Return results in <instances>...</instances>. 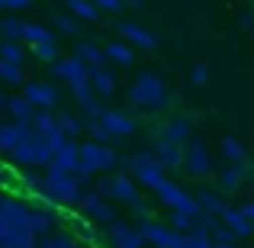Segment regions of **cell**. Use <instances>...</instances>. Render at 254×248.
Segmentation results:
<instances>
[{"label":"cell","instance_id":"obj_10","mask_svg":"<svg viewBox=\"0 0 254 248\" xmlns=\"http://www.w3.org/2000/svg\"><path fill=\"white\" fill-rule=\"evenodd\" d=\"M0 75H3V78H10V81H16V78H19V71L13 68L10 62H0Z\"/></svg>","mask_w":254,"mask_h":248},{"label":"cell","instance_id":"obj_4","mask_svg":"<svg viewBox=\"0 0 254 248\" xmlns=\"http://www.w3.org/2000/svg\"><path fill=\"white\" fill-rule=\"evenodd\" d=\"M23 36L29 39V42H45V39H49V32H45L42 26H32L29 23V26H23Z\"/></svg>","mask_w":254,"mask_h":248},{"label":"cell","instance_id":"obj_12","mask_svg":"<svg viewBox=\"0 0 254 248\" xmlns=\"http://www.w3.org/2000/svg\"><path fill=\"white\" fill-rule=\"evenodd\" d=\"M29 6V0H3V10H23Z\"/></svg>","mask_w":254,"mask_h":248},{"label":"cell","instance_id":"obj_11","mask_svg":"<svg viewBox=\"0 0 254 248\" xmlns=\"http://www.w3.org/2000/svg\"><path fill=\"white\" fill-rule=\"evenodd\" d=\"M106 123H110L113 126V129H129V119H123V116H106Z\"/></svg>","mask_w":254,"mask_h":248},{"label":"cell","instance_id":"obj_6","mask_svg":"<svg viewBox=\"0 0 254 248\" xmlns=\"http://www.w3.org/2000/svg\"><path fill=\"white\" fill-rule=\"evenodd\" d=\"M93 6L100 10H110V13H123V0H90Z\"/></svg>","mask_w":254,"mask_h":248},{"label":"cell","instance_id":"obj_9","mask_svg":"<svg viewBox=\"0 0 254 248\" xmlns=\"http://www.w3.org/2000/svg\"><path fill=\"white\" fill-rule=\"evenodd\" d=\"M36 52H39L42 58H55V45H52L49 39H45V42H36Z\"/></svg>","mask_w":254,"mask_h":248},{"label":"cell","instance_id":"obj_3","mask_svg":"<svg viewBox=\"0 0 254 248\" xmlns=\"http://www.w3.org/2000/svg\"><path fill=\"white\" fill-rule=\"evenodd\" d=\"M29 97L39 100V103H52V100H55V93H52L49 87H42V84H32L29 87Z\"/></svg>","mask_w":254,"mask_h":248},{"label":"cell","instance_id":"obj_7","mask_svg":"<svg viewBox=\"0 0 254 248\" xmlns=\"http://www.w3.org/2000/svg\"><path fill=\"white\" fill-rule=\"evenodd\" d=\"M0 32H6V36H10V39H19V32H23V26H19L16 19H6V23L0 26Z\"/></svg>","mask_w":254,"mask_h":248},{"label":"cell","instance_id":"obj_1","mask_svg":"<svg viewBox=\"0 0 254 248\" xmlns=\"http://www.w3.org/2000/svg\"><path fill=\"white\" fill-rule=\"evenodd\" d=\"M119 32H123L126 39H132V42H138V45H148V49L155 45V36H148L145 29H138V26H132V23H123V26H119Z\"/></svg>","mask_w":254,"mask_h":248},{"label":"cell","instance_id":"obj_13","mask_svg":"<svg viewBox=\"0 0 254 248\" xmlns=\"http://www.w3.org/2000/svg\"><path fill=\"white\" fill-rule=\"evenodd\" d=\"M3 58H19V49H16V45H10V42H6V45H3Z\"/></svg>","mask_w":254,"mask_h":248},{"label":"cell","instance_id":"obj_5","mask_svg":"<svg viewBox=\"0 0 254 248\" xmlns=\"http://www.w3.org/2000/svg\"><path fill=\"white\" fill-rule=\"evenodd\" d=\"M110 58H116L119 65H129L132 62V52L126 45H110Z\"/></svg>","mask_w":254,"mask_h":248},{"label":"cell","instance_id":"obj_8","mask_svg":"<svg viewBox=\"0 0 254 248\" xmlns=\"http://www.w3.org/2000/svg\"><path fill=\"white\" fill-rule=\"evenodd\" d=\"M93 81H97V87H100V90H106V93L113 90V78L106 75V71H97V75H93Z\"/></svg>","mask_w":254,"mask_h":248},{"label":"cell","instance_id":"obj_2","mask_svg":"<svg viewBox=\"0 0 254 248\" xmlns=\"http://www.w3.org/2000/svg\"><path fill=\"white\" fill-rule=\"evenodd\" d=\"M68 10L77 13V16H84V19H93V16H97V6H93L90 0H68Z\"/></svg>","mask_w":254,"mask_h":248}]
</instances>
